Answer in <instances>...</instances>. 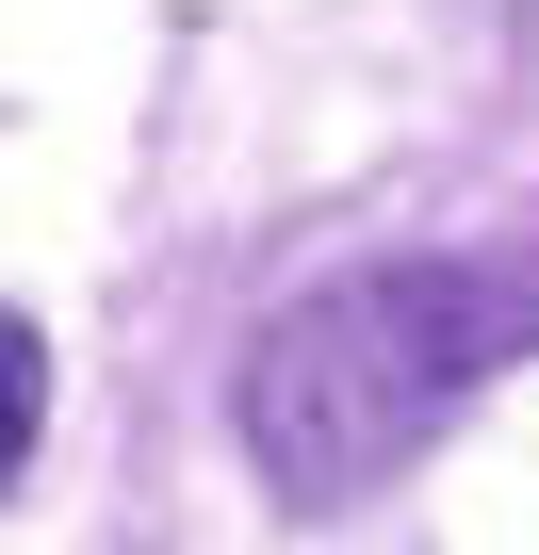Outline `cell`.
Instances as JSON below:
<instances>
[{
    "instance_id": "6da1fadb",
    "label": "cell",
    "mask_w": 539,
    "mask_h": 555,
    "mask_svg": "<svg viewBox=\"0 0 539 555\" xmlns=\"http://www.w3.org/2000/svg\"><path fill=\"white\" fill-rule=\"evenodd\" d=\"M523 344H539L523 278H490V261H376V278H328V295H295V311L245 327L229 425H245V457H261L279 506H360Z\"/></svg>"
},
{
    "instance_id": "7a4b0ae2",
    "label": "cell",
    "mask_w": 539,
    "mask_h": 555,
    "mask_svg": "<svg viewBox=\"0 0 539 555\" xmlns=\"http://www.w3.org/2000/svg\"><path fill=\"white\" fill-rule=\"evenodd\" d=\"M34 425H50V344H34L17 311H0V474L34 457Z\"/></svg>"
}]
</instances>
